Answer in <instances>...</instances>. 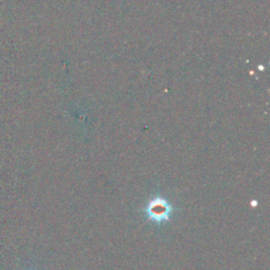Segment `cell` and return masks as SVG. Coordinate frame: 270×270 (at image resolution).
Listing matches in <instances>:
<instances>
[{"label": "cell", "mask_w": 270, "mask_h": 270, "mask_svg": "<svg viewBox=\"0 0 270 270\" xmlns=\"http://www.w3.org/2000/svg\"><path fill=\"white\" fill-rule=\"evenodd\" d=\"M146 212L151 221L156 223H164L168 221L170 216H171L172 207L165 198L156 197L148 204Z\"/></svg>", "instance_id": "6da1fadb"}]
</instances>
